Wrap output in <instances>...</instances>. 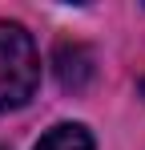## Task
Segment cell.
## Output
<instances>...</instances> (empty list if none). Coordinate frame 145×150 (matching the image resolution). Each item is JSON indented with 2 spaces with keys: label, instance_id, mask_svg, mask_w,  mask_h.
<instances>
[{
  "label": "cell",
  "instance_id": "6da1fadb",
  "mask_svg": "<svg viewBox=\"0 0 145 150\" xmlns=\"http://www.w3.org/2000/svg\"><path fill=\"white\" fill-rule=\"evenodd\" d=\"M40 85V57L32 37L12 21H0V114L16 110Z\"/></svg>",
  "mask_w": 145,
  "mask_h": 150
},
{
  "label": "cell",
  "instance_id": "7a4b0ae2",
  "mask_svg": "<svg viewBox=\"0 0 145 150\" xmlns=\"http://www.w3.org/2000/svg\"><path fill=\"white\" fill-rule=\"evenodd\" d=\"M52 65H56V77H61L65 89H85L89 77H93V53L81 41H61L52 53Z\"/></svg>",
  "mask_w": 145,
  "mask_h": 150
},
{
  "label": "cell",
  "instance_id": "3957f363",
  "mask_svg": "<svg viewBox=\"0 0 145 150\" xmlns=\"http://www.w3.org/2000/svg\"><path fill=\"white\" fill-rule=\"evenodd\" d=\"M36 150H93V134L81 122H61L36 142Z\"/></svg>",
  "mask_w": 145,
  "mask_h": 150
}]
</instances>
